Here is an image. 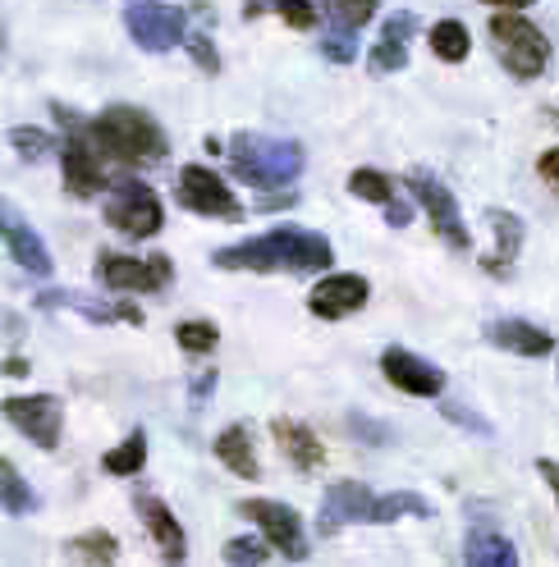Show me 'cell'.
<instances>
[{"mask_svg": "<svg viewBox=\"0 0 559 567\" xmlns=\"http://www.w3.org/2000/svg\"><path fill=\"white\" fill-rule=\"evenodd\" d=\"M106 188H111V197H106V225L115 234L138 238V243L161 234L165 210H161V197L143 179H133V174H115Z\"/></svg>", "mask_w": 559, "mask_h": 567, "instance_id": "6", "label": "cell"}, {"mask_svg": "<svg viewBox=\"0 0 559 567\" xmlns=\"http://www.w3.org/2000/svg\"><path fill=\"white\" fill-rule=\"evenodd\" d=\"M0 238H6L10 257H14L28 275H38V279H47V275H51V252H47L42 234L23 220V210H19L10 197H0Z\"/></svg>", "mask_w": 559, "mask_h": 567, "instance_id": "13", "label": "cell"}, {"mask_svg": "<svg viewBox=\"0 0 559 567\" xmlns=\"http://www.w3.org/2000/svg\"><path fill=\"white\" fill-rule=\"evenodd\" d=\"M464 563L468 567H514L518 549L500 536V530H472L468 545H464Z\"/></svg>", "mask_w": 559, "mask_h": 567, "instance_id": "24", "label": "cell"}, {"mask_svg": "<svg viewBox=\"0 0 559 567\" xmlns=\"http://www.w3.org/2000/svg\"><path fill=\"white\" fill-rule=\"evenodd\" d=\"M266 10H275L280 19H285L289 28H298V32L317 28V6H312V0H243V19H257Z\"/></svg>", "mask_w": 559, "mask_h": 567, "instance_id": "26", "label": "cell"}, {"mask_svg": "<svg viewBox=\"0 0 559 567\" xmlns=\"http://www.w3.org/2000/svg\"><path fill=\"white\" fill-rule=\"evenodd\" d=\"M440 412H445L454 425H464V431H477L481 440H491V435H496V425L486 421L481 412H472V408H464V403H454V399H440Z\"/></svg>", "mask_w": 559, "mask_h": 567, "instance_id": "36", "label": "cell"}, {"mask_svg": "<svg viewBox=\"0 0 559 567\" xmlns=\"http://www.w3.org/2000/svg\"><path fill=\"white\" fill-rule=\"evenodd\" d=\"M386 220H390L395 229H404V225L413 220V210H408V202H399V197H390V202H386Z\"/></svg>", "mask_w": 559, "mask_h": 567, "instance_id": "40", "label": "cell"}, {"mask_svg": "<svg viewBox=\"0 0 559 567\" xmlns=\"http://www.w3.org/2000/svg\"><path fill=\"white\" fill-rule=\"evenodd\" d=\"M380 371H386V380L395 389H404V394H413V399H440V389H445V371L427 358H417V352H408V348L380 352Z\"/></svg>", "mask_w": 559, "mask_h": 567, "instance_id": "15", "label": "cell"}, {"mask_svg": "<svg viewBox=\"0 0 559 567\" xmlns=\"http://www.w3.org/2000/svg\"><path fill=\"white\" fill-rule=\"evenodd\" d=\"M537 174H541V179H546L550 188H559V147H550V152L537 161Z\"/></svg>", "mask_w": 559, "mask_h": 567, "instance_id": "39", "label": "cell"}, {"mask_svg": "<svg viewBox=\"0 0 559 567\" xmlns=\"http://www.w3.org/2000/svg\"><path fill=\"white\" fill-rule=\"evenodd\" d=\"M10 142H14V152H19L23 161H47V156L55 152V137L42 133V128H28V124L10 128Z\"/></svg>", "mask_w": 559, "mask_h": 567, "instance_id": "33", "label": "cell"}, {"mask_svg": "<svg viewBox=\"0 0 559 567\" xmlns=\"http://www.w3.org/2000/svg\"><path fill=\"white\" fill-rule=\"evenodd\" d=\"M348 193H354L358 202L386 206L395 197V179H390V174H380V169H354V174H348Z\"/></svg>", "mask_w": 559, "mask_h": 567, "instance_id": "31", "label": "cell"}, {"mask_svg": "<svg viewBox=\"0 0 559 567\" xmlns=\"http://www.w3.org/2000/svg\"><path fill=\"white\" fill-rule=\"evenodd\" d=\"M271 431H275V444H280V453L289 457V463L298 467V472H317L322 463H326V444L307 431L303 421H289V416H275L271 421Z\"/></svg>", "mask_w": 559, "mask_h": 567, "instance_id": "19", "label": "cell"}, {"mask_svg": "<svg viewBox=\"0 0 559 567\" xmlns=\"http://www.w3.org/2000/svg\"><path fill=\"white\" fill-rule=\"evenodd\" d=\"M234 508L248 517V522L262 526V536H266V545H271L275 554H285L289 563H307L312 545H307V530H303V522H298L294 508L275 504V499H243V504H234Z\"/></svg>", "mask_w": 559, "mask_h": 567, "instance_id": "11", "label": "cell"}, {"mask_svg": "<svg viewBox=\"0 0 559 567\" xmlns=\"http://www.w3.org/2000/svg\"><path fill=\"white\" fill-rule=\"evenodd\" d=\"M88 137L96 142L101 156H111L120 165H156L170 152L161 124L148 111H138V105H106L88 124Z\"/></svg>", "mask_w": 559, "mask_h": 567, "instance_id": "2", "label": "cell"}, {"mask_svg": "<svg viewBox=\"0 0 559 567\" xmlns=\"http://www.w3.org/2000/svg\"><path fill=\"white\" fill-rule=\"evenodd\" d=\"M221 330L212 321H184V326H174V343H180L184 352H193V358H206V352L216 348Z\"/></svg>", "mask_w": 559, "mask_h": 567, "instance_id": "32", "label": "cell"}, {"mask_svg": "<svg viewBox=\"0 0 559 567\" xmlns=\"http://www.w3.org/2000/svg\"><path fill=\"white\" fill-rule=\"evenodd\" d=\"M417 28H423V23H417V14H408V10L386 19V28H380V42L367 51L372 74H399V69H408V42H413Z\"/></svg>", "mask_w": 559, "mask_h": 567, "instance_id": "17", "label": "cell"}, {"mask_svg": "<svg viewBox=\"0 0 559 567\" xmlns=\"http://www.w3.org/2000/svg\"><path fill=\"white\" fill-rule=\"evenodd\" d=\"M367 298H372V284H367L363 275L339 270V275H326L317 289L307 293V311H312V316H322V321H344V316L363 311Z\"/></svg>", "mask_w": 559, "mask_h": 567, "instance_id": "14", "label": "cell"}, {"mask_svg": "<svg viewBox=\"0 0 559 567\" xmlns=\"http://www.w3.org/2000/svg\"><path fill=\"white\" fill-rule=\"evenodd\" d=\"M64 558L69 563H115L120 558V545H115L111 530H88V536L64 545Z\"/></svg>", "mask_w": 559, "mask_h": 567, "instance_id": "30", "label": "cell"}, {"mask_svg": "<svg viewBox=\"0 0 559 567\" xmlns=\"http://www.w3.org/2000/svg\"><path fill=\"white\" fill-rule=\"evenodd\" d=\"M486 220H491V229H496V257H486L481 266L491 270V275H509V266L518 261V252H522V220L514 216V210H486Z\"/></svg>", "mask_w": 559, "mask_h": 567, "instance_id": "21", "label": "cell"}, {"mask_svg": "<svg viewBox=\"0 0 559 567\" xmlns=\"http://www.w3.org/2000/svg\"><path fill=\"white\" fill-rule=\"evenodd\" d=\"M225 563H234V567H257V563H266L271 558V545H262V540H253V536H238V540H230L225 545V554H221Z\"/></svg>", "mask_w": 559, "mask_h": 567, "instance_id": "37", "label": "cell"}, {"mask_svg": "<svg viewBox=\"0 0 559 567\" xmlns=\"http://www.w3.org/2000/svg\"><path fill=\"white\" fill-rule=\"evenodd\" d=\"M133 508H138V517H143V526L152 530V540L161 545V558H165V563H184L189 545H184V526H180V517H174V513L156 499V494H138Z\"/></svg>", "mask_w": 559, "mask_h": 567, "instance_id": "18", "label": "cell"}, {"mask_svg": "<svg viewBox=\"0 0 559 567\" xmlns=\"http://www.w3.org/2000/svg\"><path fill=\"white\" fill-rule=\"evenodd\" d=\"M486 339H491L496 348L518 352V358H546V352H555V339L541 326H528V321H491L486 326Z\"/></svg>", "mask_w": 559, "mask_h": 567, "instance_id": "20", "label": "cell"}, {"mask_svg": "<svg viewBox=\"0 0 559 567\" xmlns=\"http://www.w3.org/2000/svg\"><path fill=\"white\" fill-rule=\"evenodd\" d=\"M0 508H6L10 517H28L32 508H38V494H32V485L19 476V467L10 463V457H0Z\"/></svg>", "mask_w": 559, "mask_h": 567, "instance_id": "27", "label": "cell"}, {"mask_svg": "<svg viewBox=\"0 0 559 567\" xmlns=\"http://www.w3.org/2000/svg\"><path fill=\"white\" fill-rule=\"evenodd\" d=\"M184 47H189L193 60L202 64V74H221V55H216L212 42H206V32H184Z\"/></svg>", "mask_w": 559, "mask_h": 567, "instance_id": "38", "label": "cell"}, {"mask_svg": "<svg viewBox=\"0 0 559 567\" xmlns=\"http://www.w3.org/2000/svg\"><path fill=\"white\" fill-rule=\"evenodd\" d=\"M124 28H129L133 47L161 55V51H174L184 42L189 14L180 6H165V0H133V6L124 10Z\"/></svg>", "mask_w": 559, "mask_h": 567, "instance_id": "8", "label": "cell"}, {"mask_svg": "<svg viewBox=\"0 0 559 567\" xmlns=\"http://www.w3.org/2000/svg\"><path fill=\"white\" fill-rule=\"evenodd\" d=\"M335 261V247L317 229H266L248 243L212 252L221 270H257V275H322Z\"/></svg>", "mask_w": 559, "mask_h": 567, "instance_id": "1", "label": "cell"}, {"mask_svg": "<svg viewBox=\"0 0 559 567\" xmlns=\"http://www.w3.org/2000/svg\"><path fill=\"white\" fill-rule=\"evenodd\" d=\"M143 463H148V435H143V431H133L120 449H106V457H101V472H111V476L129 481V476L143 472Z\"/></svg>", "mask_w": 559, "mask_h": 567, "instance_id": "29", "label": "cell"}, {"mask_svg": "<svg viewBox=\"0 0 559 567\" xmlns=\"http://www.w3.org/2000/svg\"><path fill=\"white\" fill-rule=\"evenodd\" d=\"M0 371H6V375H28V362H23V358H10V362L0 367Z\"/></svg>", "mask_w": 559, "mask_h": 567, "instance_id": "44", "label": "cell"}, {"mask_svg": "<svg viewBox=\"0 0 559 567\" xmlns=\"http://www.w3.org/2000/svg\"><path fill=\"white\" fill-rule=\"evenodd\" d=\"M322 55H326L331 64H348V60L358 55V32L344 28V23H335L326 38H322Z\"/></svg>", "mask_w": 559, "mask_h": 567, "instance_id": "34", "label": "cell"}, {"mask_svg": "<svg viewBox=\"0 0 559 567\" xmlns=\"http://www.w3.org/2000/svg\"><path fill=\"white\" fill-rule=\"evenodd\" d=\"M481 6H491V10H528L532 0H481Z\"/></svg>", "mask_w": 559, "mask_h": 567, "instance_id": "43", "label": "cell"}, {"mask_svg": "<svg viewBox=\"0 0 559 567\" xmlns=\"http://www.w3.org/2000/svg\"><path fill=\"white\" fill-rule=\"evenodd\" d=\"M408 193L417 197V206L427 210V220H431L436 238H440L445 247H454V252H468V247H472V234H468V225H464V210H459L454 193L436 179V174L413 169V174H408Z\"/></svg>", "mask_w": 559, "mask_h": 567, "instance_id": "7", "label": "cell"}, {"mask_svg": "<svg viewBox=\"0 0 559 567\" xmlns=\"http://www.w3.org/2000/svg\"><path fill=\"white\" fill-rule=\"evenodd\" d=\"M174 197H180V206L193 210V216H206V220H243L238 197L230 193V184L221 179V174L206 169V165H184Z\"/></svg>", "mask_w": 559, "mask_h": 567, "instance_id": "9", "label": "cell"}, {"mask_svg": "<svg viewBox=\"0 0 559 567\" xmlns=\"http://www.w3.org/2000/svg\"><path fill=\"white\" fill-rule=\"evenodd\" d=\"M0 51H6V38H0Z\"/></svg>", "mask_w": 559, "mask_h": 567, "instance_id": "45", "label": "cell"}, {"mask_svg": "<svg viewBox=\"0 0 559 567\" xmlns=\"http://www.w3.org/2000/svg\"><path fill=\"white\" fill-rule=\"evenodd\" d=\"M372 499H376V494L363 481H335V485H326V499H322V513H317V530H322V536H339L344 526L367 522Z\"/></svg>", "mask_w": 559, "mask_h": 567, "instance_id": "16", "label": "cell"}, {"mask_svg": "<svg viewBox=\"0 0 559 567\" xmlns=\"http://www.w3.org/2000/svg\"><path fill=\"white\" fill-rule=\"evenodd\" d=\"M216 457L243 481H257L262 467H257V453H253V435H248V425H225V431L216 435Z\"/></svg>", "mask_w": 559, "mask_h": 567, "instance_id": "22", "label": "cell"}, {"mask_svg": "<svg viewBox=\"0 0 559 567\" xmlns=\"http://www.w3.org/2000/svg\"><path fill=\"white\" fill-rule=\"evenodd\" d=\"M491 42H496V55L500 64L509 69L514 79L522 83H532L546 74V64H550V42H546V32L532 23V19H522L518 10H496L491 19Z\"/></svg>", "mask_w": 559, "mask_h": 567, "instance_id": "4", "label": "cell"}, {"mask_svg": "<svg viewBox=\"0 0 559 567\" xmlns=\"http://www.w3.org/2000/svg\"><path fill=\"white\" fill-rule=\"evenodd\" d=\"M376 6H380V0H326V10H331L335 23H344V28H363V23L376 14Z\"/></svg>", "mask_w": 559, "mask_h": 567, "instance_id": "35", "label": "cell"}, {"mask_svg": "<svg viewBox=\"0 0 559 567\" xmlns=\"http://www.w3.org/2000/svg\"><path fill=\"white\" fill-rule=\"evenodd\" d=\"M6 421L19 435H28L38 449H60V431H64V403L55 394H14L0 403Z\"/></svg>", "mask_w": 559, "mask_h": 567, "instance_id": "12", "label": "cell"}, {"mask_svg": "<svg viewBox=\"0 0 559 567\" xmlns=\"http://www.w3.org/2000/svg\"><path fill=\"white\" fill-rule=\"evenodd\" d=\"M38 307H74L83 311L88 321H124V326H143V311H138L133 302H88V298H74V293H42Z\"/></svg>", "mask_w": 559, "mask_h": 567, "instance_id": "23", "label": "cell"}, {"mask_svg": "<svg viewBox=\"0 0 559 567\" xmlns=\"http://www.w3.org/2000/svg\"><path fill=\"white\" fill-rule=\"evenodd\" d=\"M212 389H216V371H206V375L193 384V403H206V394H212Z\"/></svg>", "mask_w": 559, "mask_h": 567, "instance_id": "42", "label": "cell"}, {"mask_svg": "<svg viewBox=\"0 0 559 567\" xmlns=\"http://www.w3.org/2000/svg\"><path fill=\"white\" fill-rule=\"evenodd\" d=\"M55 120L69 128L64 142H60V165H64V193L69 197H96V193H106V165H101V152H96V142L88 137V124L69 111V105H51Z\"/></svg>", "mask_w": 559, "mask_h": 567, "instance_id": "5", "label": "cell"}, {"mask_svg": "<svg viewBox=\"0 0 559 567\" xmlns=\"http://www.w3.org/2000/svg\"><path fill=\"white\" fill-rule=\"evenodd\" d=\"M431 513H436V508H431L417 489H399V494H380V499H372L367 522L386 526V522H399V517H431Z\"/></svg>", "mask_w": 559, "mask_h": 567, "instance_id": "25", "label": "cell"}, {"mask_svg": "<svg viewBox=\"0 0 559 567\" xmlns=\"http://www.w3.org/2000/svg\"><path fill=\"white\" fill-rule=\"evenodd\" d=\"M170 279H174L170 257H148V261L124 257V252L96 257V284L101 289H115V293H161V289H170Z\"/></svg>", "mask_w": 559, "mask_h": 567, "instance_id": "10", "label": "cell"}, {"mask_svg": "<svg viewBox=\"0 0 559 567\" xmlns=\"http://www.w3.org/2000/svg\"><path fill=\"white\" fill-rule=\"evenodd\" d=\"M427 42H431V55H436V60H445V64L468 60V47H472L468 28H464L459 19H440V23L427 32Z\"/></svg>", "mask_w": 559, "mask_h": 567, "instance_id": "28", "label": "cell"}, {"mask_svg": "<svg viewBox=\"0 0 559 567\" xmlns=\"http://www.w3.org/2000/svg\"><path fill=\"white\" fill-rule=\"evenodd\" d=\"M307 156L298 142L289 137H262V133H238L230 137V169L234 179H243L248 188H289L303 174Z\"/></svg>", "mask_w": 559, "mask_h": 567, "instance_id": "3", "label": "cell"}, {"mask_svg": "<svg viewBox=\"0 0 559 567\" xmlns=\"http://www.w3.org/2000/svg\"><path fill=\"white\" fill-rule=\"evenodd\" d=\"M537 472L546 476V485L555 489V504H559V463H550V457H541V463H537Z\"/></svg>", "mask_w": 559, "mask_h": 567, "instance_id": "41", "label": "cell"}]
</instances>
